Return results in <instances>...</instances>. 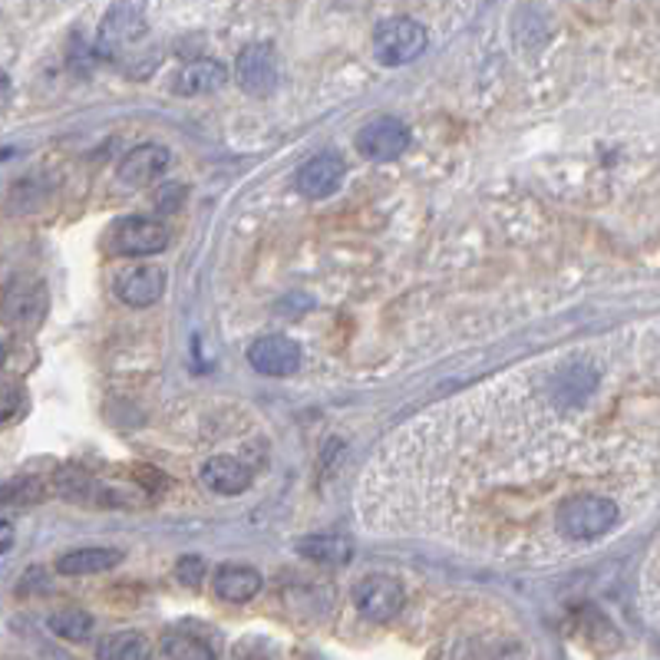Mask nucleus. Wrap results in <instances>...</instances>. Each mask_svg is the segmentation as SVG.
Returning <instances> with one entry per match:
<instances>
[{
	"instance_id": "7",
	"label": "nucleus",
	"mask_w": 660,
	"mask_h": 660,
	"mask_svg": "<svg viewBox=\"0 0 660 660\" xmlns=\"http://www.w3.org/2000/svg\"><path fill=\"white\" fill-rule=\"evenodd\" d=\"M238 83L251 96H271L277 86V56L268 43H251L238 53L234 63Z\"/></svg>"
},
{
	"instance_id": "21",
	"label": "nucleus",
	"mask_w": 660,
	"mask_h": 660,
	"mask_svg": "<svg viewBox=\"0 0 660 660\" xmlns=\"http://www.w3.org/2000/svg\"><path fill=\"white\" fill-rule=\"evenodd\" d=\"M176 575H179V582L182 585H202V578H206V562L199 558V555H186L179 565H176Z\"/></svg>"
},
{
	"instance_id": "8",
	"label": "nucleus",
	"mask_w": 660,
	"mask_h": 660,
	"mask_svg": "<svg viewBox=\"0 0 660 660\" xmlns=\"http://www.w3.org/2000/svg\"><path fill=\"white\" fill-rule=\"evenodd\" d=\"M113 291L129 307H149L166 291V271L153 264H129L113 277Z\"/></svg>"
},
{
	"instance_id": "16",
	"label": "nucleus",
	"mask_w": 660,
	"mask_h": 660,
	"mask_svg": "<svg viewBox=\"0 0 660 660\" xmlns=\"http://www.w3.org/2000/svg\"><path fill=\"white\" fill-rule=\"evenodd\" d=\"M123 562V552L116 548H76V552H66L60 562H56V572L60 575H70V578H80V575H99V572H109Z\"/></svg>"
},
{
	"instance_id": "2",
	"label": "nucleus",
	"mask_w": 660,
	"mask_h": 660,
	"mask_svg": "<svg viewBox=\"0 0 660 660\" xmlns=\"http://www.w3.org/2000/svg\"><path fill=\"white\" fill-rule=\"evenodd\" d=\"M621 518H625V512L615 495L585 492V495L568 499L555 512V538L572 542V545H588V542L611 535L621 525Z\"/></svg>"
},
{
	"instance_id": "13",
	"label": "nucleus",
	"mask_w": 660,
	"mask_h": 660,
	"mask_svg": "<svg viewBox=\"0 0 660 660\" xmlns=\"http://www.w3.org/2000/svg\"><path fill=\"white\" fill-rule=\"evenodd\" d=\"M202 482L219 495H241L251 485V472L231 455H212L202 465Z\"/></svg>"
},
{
	"instance_id": "1",
	"label": "nucleus",
	"mask_w": 660,
	"mask_h": 660,
	"mask_svg": "<svg viewBox=\"0 0 660 660\" xmlns=\"http://www.w3.org/2000/svg\"><path fill=\"white\" fill-rule=\"evenodd\" d=\"M99 50L119 63L129 76H146L156 66V46L146 23V0H113L103 27H99Z\"/></svg>"
},
{
	"instance_id": "20",
	"label": "nucleus",
	"mask_w": 660,
	"mask_h": 660,
	"mask_svg": "<svg viewBox=\"0 0 660 660\" xmlns=\"http://www.w3.org/2000/svg\"><path fill=\"white\" fill-rule=\"evenodd\" d=\"M163 658H172V660H212L216 658V651L202 641V638H192V635H169L166 638V645H163V651H159Z\"/></svg>"
},
{
	"instance_id": "4",
	"label": "nucleus",
	"mask_w": 660,
	"mask_h": 660,
	"mask_svg": "<svg viewBox=\"0 0 660 660\" xmlns=\"http://www.w3.org/2000/svg\"><path fill=\"white\" fill-rule=\"evenodd\" d=\"M350 598H354V608L367 621H377V625L394 621L404 611V601H407L404 585L397 578H387V575H367V578H360L354 585Z\"/></svg>"
},
{
	"instance_id": "11",
	"label": "nucleus",
	"mask_w": 660,
	"mask_h": 660,
	"mask_svg": "<svg viewBox=\"0 0 660 660\" xmlns=\"http://www.w3.org/2000/svg\"><path fill=\"white\" fill-rule=\"evenodd\" d=\"M294 182H297L301 196H307V199H327L344 182V163L334 153H321V156H314V159H307L301 166V172H297Z\"/></svg>"
},
{
	"instance_id": "6",
	"label": "nucleus",
	"mask_w": 660,
	"mask_h": 660,
	"mask_svg": "<svg viewBox=\"0 0 660 660\" xmlns=\"http://www.w3.org/2000/svg\"><path fill=\"white\" fill-rule=\"evenodd\" d=\"M407 146H410V129L394 116L370 119L357 133V149L374 163H394L407 153Z\"/></svg>"
},
{
	"instance_id": "19",
	"label": "nucleus",
	"mask_w": 660,
	"mask_h": 660,
	"mask_svg": "<svg viewBox=\"0 0 660 660\" xmlns=\"http://www.w3.org/2000/svg\"><path fill=\"white\" fill-rule=\"evenodd\" d=\"M96 654L106 660H139L149 658V648H146V641H143L136 631H119V635L103 638V645H99Z\"/></svg>"
},
{
	"instance_id": "9",
	"label": "nucleus",
	"mask_w": 660,
	"mask_h": 660,
	"mask_svg": "<svg viewBox=\"0 0 660 660\" xmlns=\"http://www.w3.org/2000/svg\"><path fill=\"white\" fill-rule=\"evenodd\" d=\"M248 364L264 377H291L301 367V347L281 334H268L248 347Z\"/></svg>"
},
{
	"instance_id": "12",
	"label": "nucleus",
	"mask_w": 660,
	"mask_h": 660,
	"mask_svg": "<svg viewBox=\"0 0 660 660\" xmlns=\"http://www.w3.org/2000/svg\"><path fill=\"white\" fill-rule=\"evenodd\" d=\"M261 585H264L261 575L254 568H244V565H224V568L216 572V582H212L216 595H219L221 601H228V605L251 601L261 591Z\"/></svg>"
},
{
	"instance_id": "10",
	"label": "nucleus",
	"mask_w": 660,
	"mask_h": 660,
	"mask_svg": "<svg viewBox=\"0 0 660 660\" xmlns=\"http://www.w3.org/2000/svg\"><path fill=\"white\" fill-rule=\"evenodd\" d=\"M172 156L166 146H156V143H146V146H136L129 156H123L119 169H116V179L119 186H129V189H143L149 186L156 176H163L169 169Z\"/></svg>"
},
{
	"instance_id": "14",
	"label": "nucleus",
	"mask_w": 660,
	"mask_h": 660,
	"mask_svg": "<svg viewBox=\"0 0 660 660\" xmlns=\"http://www.w3.org/2000/svg\"><path fill=\"white\" fill-rule=\"evenodd\" d=\"M224 80H228V70L221 66L219 60H196V63L182 66L172 90L179 96H206V93H216Z\"/></svg>"
},
{
	"instance_id": "18",
	"label": "nucleus",
	"mask_w": 660,
	"mask_h": 660,
	"mask_svg": "<svg viewBox=\"0 0 660 660\" xmlns=\"http://www.w3.org/2000/svg\"><path fill=\"white\" fill-rule=\"evenodd\" d=\"M50 631L63 641H86L93 635V618L86 611H76V608H63V611H53L50 615Z\"/></svg>"
},
{
	"instance_id": "17",
	"label": "nucleus",
	"mask_w": 660,
	"mask_h": 660,
	"mask_svg": "<svg viewBox=\"0 0 660 660\" xmlns=\"http://www.w3.org/2000/svg\"><path fill=\"white\" fill-rule=\"evenodd\" d=\"M297 555L311 558L317 565H344V562H350L354 545H350V538H341V535H314V538L297 542Z\"/></svg>"
},
{
	"instance_id": "5",
	"label": "nucleus",
	"mask_w": 660,
	"mask_h": 660,
	"mask_svg": "<svg viewBox=\"0 0 660 660\" xmlns=\"http://www.w3.org/2000/svg\"><path fill=\"white\" fill-rule=\"evenodd\" d=\"M109 251L123 254V258H146V254H159L169 244V228L156 219H119L109 234Z\"/></svg>"
},
{
	"instance_id": "3",
	"label": "nucleus",
	"mask_w": 660,
	"mask_h": 660,
	"mask_svg": "<svg viewBox=\"0 0 660 660\" xmlns=\"http://www.w3.org/2000/svg\"><path fill=\"white\" fill-rule=\"evenodd\" d=\"M423 50H427V30L410 17H390L374 30V56L384 66L413 63Z\"/></svg>"
},
{
	"instance_id": "22",
	"label": "nucleus",
	"mask_w": 660,
	"mask_h": 660,
	"mask_svg": "<svg viewBox=\"0 0 660 660\" xmlns=\"http://www.w3.org/2000/svg\"><path fill=\"white\" fill-rule=\"evenodd\" d=\"M0 535H3V555H7V548H10V522H3V528H0Z\"/></svg>"
},
{
	"instance_id": "15",
	"label": "nucleus",
	"mask_w": 660,
	"mask_h": 660,
	"mask_svg": "<svg viewBox=\"0 0 660 660\" xmlns=\"http://www.w3.org/2000/svg\"><path fill=\"white\" fill-rule=\"evenodd\" d=\"M43 311H46V294H43L40 284L20 281V287H10V291H7V321H10V324L36 327V324L43 321Z\"/></svg>"
}]
</instances>
